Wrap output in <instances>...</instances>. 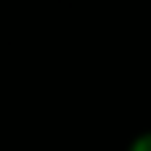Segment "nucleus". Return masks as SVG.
<instances>
[{"label":"nucleus","mask_w":151,"mask_h":151,"mask_svg":"<svg viewBox=\"0 0 151 151\" xmlns=\"http://www.w3.org/2000/svg\"><path fill=\"white\" fill-rule=\"evenodd\" d=\"M130 151H151V133L141 135V138H135L133 146H130Z\"/></svg>","instance_id":"nucleus-1"}]
</instances>
